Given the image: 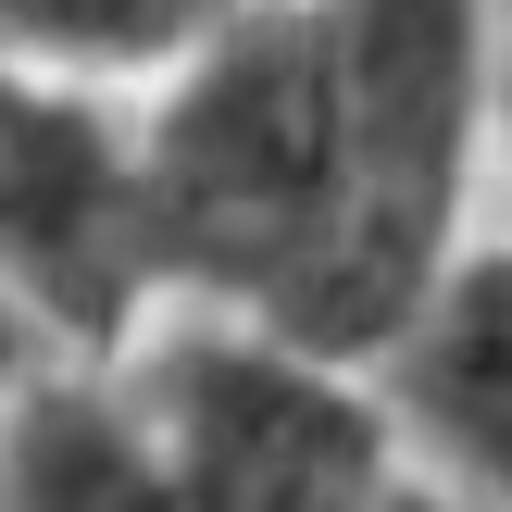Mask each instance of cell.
<instances>
[{"instance_id": "1", "label": "cell", "mask_w": 512, "mask_h": 512, "mask_svg": "<svg viewBox=\"0 0 512 512\" xmlns=\"http://www.w3.org/2000/svg\"><path fill=\"white\" fill-rule=\"evenodd\" d=\"M113 375L138 388L175 512H375V488L400 475L375 363L300 350L250 313L150 300L138 338L113 350Z\"/></svg>"}, {"instance_id": "8", "label": "cell", "mask_w": 512, "mask_h": 512, "mask_svg": "<svg viewBox=\"0 0 512 512\" xmlns=\"http://www.w3.org/2000/svg\"><path fill=\"white\" fill-rule=\"evenodd\" d=\"M488 163L512 175V25H500V88H488Z\"/></svg>"}, {"instance_id": "3", "label": "cell", "mask_w": 512, "mask_h": 512, "mask_svg": "<svg viewBox=\"0 0 512 512\" xmlns=\"http://www.w3.org/2000/svg\"><path fill=\"white\" fill-rule=\"evenodd\" d=\"M375 400H388L413 475L512 512V238L463 225V250L425 275L400 338L375 350Z\"/></svg>"}, {"instance_id": "2", "label": "cell", "mask_w": 512, "mask_h": 512, "mask_svg": "<svg viewBox=\"0 0 512 512\" xmlns=\"http://www.w3.org/2000/svg\"><path fill=\"white\" fill-rule=\"evenodd\" d=\"M0 288L50 325V350H125L150 313L125 100L13 50H0Z\"/></svg>"}, {"instance_id": "6", "label": "cell", "mask_w": 512, "mask_h": 512, "mask_svg": "<svg viewBox=\"0 0 512 512\" xmlns=\"http://www.w3.org/2000/svg\"><path fill=\"white\" fill-rule=\"evenodd\" d=\"M38 363H50V325H38V313H25V300H13V288H0V400H13V388H25V375H38Z\"/></svg>"}, {"instance_id": "4", "label": "cell", "mask_w": 512, "mask_h": 512, "mask_svg": "<svg viewBox=\"0 0 512 512\" xmlns=\"http://www.w3.org/2000/svg\"><path fill=\"white\" fill-rule=\"evenodd\" d=\"M0 512H175L113 350H63L0 400Z\"/></svg>"}, {"instance_id": "5", "label": "cell", "mask_w": 512, "mask_h": 512, "mask_svg": "<svg viewBox=\"0 0 512 512\" xmlns=\"http://www.w3.org/2000/svg\"><path fill=\"white\" fill-rule=\"evenodd\" d=\"M263 0H0V50L38 75H88V88H150L175 50L225 38Z\"/></svg>"}, {"instance_id": "7", "label": "cell", "mask_w": 512, "mask_h": 512, "mask_svg": "<svg viewBox=\"0 0 512 512\" xmlns=\"http://www.w3.org/2000/svg\"><path fill=\"white\" fill-rule=\"evenodd\" d=\"M375 512H500V500H475V488H438V475H413V463H400L388 488H375Z\"/></svg>"}]
</instances>
